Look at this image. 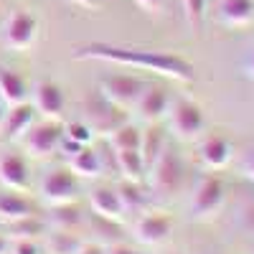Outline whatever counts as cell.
Segmentation results:
<instances>
[{"mask_svg": "<svg viewBox=\"0 0 254 254\" xmlns=\"http://www.w3.org/2000/svg\"><path fill=\"white\" fill-rule=\"evenodd\" d=\"M76 61H107V64H122V66H132V69H145L153 71L158 76L173 79L190 84L196 79L193 64L186 61L178 54H168V51H145V49H125L115 44H102V41H92V44L76 46L71 54Z\"/></svg>", "mask_w": 254, "mask_h": 254, "instance_id": "obj_1", "label": "cell"}, {"mask_svg": "<svg viewBox=\"0 0 254 254\" xmlns=\"http://www.w3.org/2000/svg\"><path fill=\"white\" fill-rule=\"evenodd\" d=\"M226 198V186L216 176H201L193 196H190V216L196 221H206L211 216H216Z\"/></svg>", "mask_w": 254, "mask_h": 254, "instance_id": "obj_2", "label": "cell"}, {"mask_svg": "<svg viewBox=\"0 0 254 254\" xmlns=\"http://www.w3.org/2000/svg\"><path fill=\"white\" fill-rule=\"evenodd\" d=\"M183 181V163L176 150L163 147L160 155L150 163V188L160 196H171L181 188Z\"/></svg>", "mask_w": 254, "mask_h": 254, "instance_id": "obj_3", "label": "cell"}, {"mask_svg": "<svg viewBox=\"0 0 254 254\" xmlns=\"http://www.w3.org/2000/svg\"><path fill=\"white\" fill-rule=\"evenodd\" d=\"M168 127L178 140H196L206 127L203 110L190 99H178L168 110Z\"/></svg>", "mask_w": 254, "mask_h": 254, "instance_id": "obj_4", "label": "cell"}, {"mask_svg": "<svg viewBox=\"0 0 254 254\" xmlns=\"http://www.w3.org/2000/svg\"><path fill=\"white\" fill-rule=\"evenodd\" d=\"M145 89V81L135 79V76H104L99 79V97L104 102H110L112 107H117L120 112L125 110H132L135 107V102L140 99Z\"/></svg>", "mask_w": 254, "mask_h": 254, "instance_id": "obj_5", "label": "cell"}, {"mask_svg": "<svg viewBox=\"0 0 254 254\" xmlns=\"http://www.w3.org/2000/svg\"><path fill=\"white\" fill-rule=\"evenodd\" d=\"M20 140H23V147L31 158H49L64 140V127L56 122H46V125L31 127Z\"/></svg>", "mask_w": 254, "mask_h": 254, "instance_id": "obj_6", "label": "cell"}, {"mask_svg": "<svg viewBox=\"0 0 254 254\" xmlns=\"http://www.w3.org/2000/svg\"><path fill=\"white\" fill-rule=\"evenodd\" d=\"M76 176L71 171H51L41 183V198L51 206L71 203L76 198Z\"/></svg>", "mask_w": 254, "mask_h": 254, "instance_id": "obj_7", "label": "cell"}, {"mask_svg": "<svg viewBox=\"0 0 254 254\" xmlns=\"http://www.w3.org/2000/svg\"><path fill=\"white\" fill-rule=\"evenodd\" d=\"M36 31H38V23L28 10H13L5 23V44L15 51H23L33 44Z\"/></svg>", "mask_w": 254, "mask_h": 254, "instance_id": "obj_8", "label": "cell"}, {"mask_svg": "<svg viewBox=\"0 0 254 254\" xmlns=\"http://www.w3.org/2000/svg\"><path fill=\"white\" fill-rule=\"evenodd\" d=\"M132 110H135L137 117L145 120L147 125H155V122H160V120L168 115V110H171V99H168L165 89H160V87H153V89H147V92L142 89V94H140V99L135 102Z\"/></svg>", "mask_w": 254, "mask_h": 254, "instance_id": "obj_9", "label": "cell"}, {"mask_svg": "<svg viewBox=\"0 0 254 254\" xmlns=\"http://www.w3.org/2000/svg\"><path fill=\"white\" fill-rule=\"evenodd\" d=\"M173 229V221L163 216V214H147V216H140L135 221V237L140 244H147V247H155V244H163L168 239Z\"/></svg>", "mask_w": 254, "mask_h": 254, "instance_id": "obj_10", "label": "cell"}, {"mask_svg": "<svg viewBox=\"0 0 254 254\" xmlns=\"http://www.w3.org/2000/svg\"><path fill=\"white\" fill-rule=\"evenodd\" d=\"M33 110L49 120H59L64 112V92L54 81H38L33 87Z\"/></svg>", "mask_w": 254, "mask_h": 254, "instance_id": "obj_11", "label": "cell"}, {"mask_svg": "<svg viewBox=\"0 0 254 254\" xmlns=\"http://www.w3.org/2000/svg\"><path fill=\"white\" fill-rule=\"evenodd\" d=\"M198 155H201V163L208 168V171H221V168L229 165L231 155H234V147L226 137H208L201 147H198Z\"/></svg>", "mask_w": 254, "mask_h": 254, "instance_id": "obj_12", "label": "cell"}, {"mask_svg": "<svg viewBox=\"0 0 254 254\" xmlns=\"http://www.w3.org/2000/svg\"><path fill=\"white\" fill-rule=\"evenodd\" d=\"M219 20L229 28H247L254 20V3L252 0H221L219 8Z\"/></svg>", "mask_w": 254, "mask_h": 254, "instance_id": "obj_13", "label": "cell"}, {"mask_svg": "<svg viewBox=\"0 0 254 254\" xmlns=\"http://www.w3.org/2000/svg\"><path fill=\"white\" fill-rule=\"evenodd\" d=\"M89 203H92V211H94L99 219L120 221V219L125 216L122 201H120V196H117V190H112V188H97V190H92Z\"/></svg>", "mask_w": 254, "mask_h": 254, "instance_id": "obj_14", "label": "cell"}, {"mask_svg": "<svg viewBox=\"0 0 254 254\" xmlns=\"http://www.w3.org/2000/svg\"><path fill=\"white\" fill-rule=\"evenodd\" d=\"M0 183L10 190H26L28 188V165L18 155L0 158Z\"/></svg>", "mask_w": 254, "mask_h": 254, "instance_id": "obj_15", "label": "cell"}, {"mask_svg": "<svg viewBox=\"0 0 254 254\" xmlns=\"http://www.w3.org/2000/svg\"><path fill=\"white\" fill-rule=\"evenodd\" d=\"M26 97H28V87H26L23 76L0 66V99L10 104V107H15V104H23Z\"/></svg>", "mask_w": 254, "mask_h": 254, "instance_id": "obj_16", "label": "cell"}, {"mask_svg": "<svg viewBox=\"0 0 254 254\" xmlns=\"http://www.w3.org/2000/svg\"><path fill=\"white\" fill-rule=\"evenodd\" d=\"M69 171L79 178H97L102 173V158L89 145H84L69 158Z\"/></svg>", "mask_w": 254, "mask_h": 254, "instance_id": "obj_17", "label": "cell"}, {"mask_svg": "<svg viewBox=\"0 0 254 254\" xmlns=\"http://www.w3.org/2000/svg\"><path fill=\"white\" fill-rule=\"evenodd\" d=\"M33 107L31 104H15V107H10L8 112V120H5V137L8 140H18L23 137L31 127H33Z\"/></svg>", "mask_w": 254, "mask_h": 254, "instance_id": "obj_18", "label": "cell"}, {"mask_svg": "<svg viewBox=\"0 0 254 254\" xmlns=\"http://www.w3.org/2000/svg\"><path fill=\"white\" fill-rule=\"evenodd\" d=\"M33 216V206L15 193H0V221L3 224H15Z\"/></svg>", "mask_w": 254, "mask_h": 254, "instance_id": "obj_19", "label": "cell"}, {"mask_svg": "<svg viewBox=\"0 0 254 254\" xmlns=\"http://www.w3.org/2000/svg\"><path fill=\"white\" fill-rule=\"evenodd\" d=\"M115 168L122 173L125 181L140 183L145 178V160L140 150H117L115 153Z\"/></svg>", "mask_w": 254, "mask_h": 254, "instance_id": "obj_20", "label": "cell"}, {"mask_svg": "<svg viewBox=\"0 0 254 254\" xmlns=\"http://www.w3.org/2000/svg\"><path fill=\"white\" fill-rule=\"evenodd\" d=\"M140 142H142V132L132 125H120L110 132L107 137V147L112 153L117 150H140Z\"/></svg>", "mask_w": 254, "mask_h": 254, "instance_id": "obj_21", "label": "cell"}, {"mask_svg": "<svg viewBox=\"0 0 254 254\" xmlns=\"http://www.w3.org/2000/svg\"><path fill=\"white\" fill-rule=\"evenodd\" d=\"M46 221L54 231H74L81 224V214L71 203H61V206H51Z\"/></svg>", "mask_w": 254, "mask_h": 254, "instance_id": "obj_22", "label": "cell"}, {"mask_svg": "<svg viewBox=\"0 0 254 254\" xmlns=\"http://www.w3.org/2000/svg\"><path fill=\"white\" fill-rule=\"evenodd\" d=\"M49 254H76L81 249V239L74 237L71 231H54L46 239Z\"/></svg>", "mask_w": 254, "mask_h": 254, "instance_id": "obj_23", "label": "cell"}, {"mask_svg": "<svg viewBox=\"0 0 254 254\" xmlns=\"http://www.w3.org/2000/svg\"><path fill=\"white\" fill-rule=\"evenodd\" d=\"M117 196L122 201L125 214H132V211H140L145 206V193L140 190V183L132 181H122V186L117 188Z\"/></svg>", "mask_w": 254, "mask_h": 254, "instance_id": "obj_24", "label": "cell"}, {"mask_svg": "<svg viewBox=\"0 0 254 254\" xmlns=\"http://www.w3.org/2000/svg\"><path fill=\"white\" fill-rule=\"evenodd\" d=\"M163 147H165V137H163V132L158 130V127H150V130L145 132L142 142H140V155H142V160H145V168H150V163L160 155Z\"/></svg>", "mask_w": 254, "mask_h": 254, "instance_id": "obj_25", "label": "cell"}, {"mask_svg": "<svg viewBox=\"0 0 254 254\" xmlns=\"http://www.w3.org/2000/svg\"><path fill=\"white\" fill-rule=\"evenodd\" d=\"M38 234H44V224H41L36 216L15 221V224H8V237L13 242H18V239H36Z\"/></svg>", "mask_w": 254, "mask_h": 254, "instance_id": "obj_26", "label": "cell"}, {"mask_svg": "<svg viewBox=\"0 0 254 254\" xmlns=\"http://www.w3.org/2000/svg\"><path fill=\"white\" fill-rule=\"evenodd\" d=\"M181 8H183V18L190 26V31L198 33L206 20V0H181Z\"/></svg>", "mask_w": 254, "mask_h": 254, "instance_id": "obj_27", "label": "cell"}, {"mask_svg": "<svg viewBox=\"0 0 254 254\" xmlns=\"http://www.w3.org/2000/svg\"><path fill=\"white\" fill-rule=\"evenodd\" d=\"M64 135H66L69 140H74V142H79V145H89L92 137H94L92 127H89V125H84V122H71V125H66Z\"/></svg>", "mask_w": 254, "mask_h": 254, "instance_id": "obj_28", "label": "cell"}, {"mask_svg": "<svg viewBox=\"0 0 254 254\" xmlns=\"http://www.w3.org/2000/svg\"><path fill=\"white\" fill-rule=\"evenodd\" d=\"M10 252L13 254H41V247L36 244V239H18Z\"/></svg>", "mask_w": 254, "mask_h": 254, "instance_id": "obj_29", "label": "cell"}, {"mask_svg": "<svg viewBox=\"0 0 254 254\" xmlns=\"http://www.w3.org/2000/svg\"><path fill=\"white\" fill-rule=\"evenodd\" d=\"M242 173H244V176L254 183V150L244 155V160H242Z\"/></svg>", "mask_w": 254, "mask_h": 254, "instance_id": "obj_30", "label": "cell"}, {"mask_svg": "<svg viewBox=\"0 0 254 254\" xmlns=\"http://www.w3.org/2000/svg\"><path fill=\"white\" fill-rule=\"evenodd\" d=\"M244 74H247V79L254 84V46L249 49V54H247V59H244Z\"/></svg>", "mask_w": 254, "mask_h": 254, "instance_id": "obj_31", "label": "cell"}, {"mask_svg": "<svg viewBox=\"0 0 254 254\" xmlns=\"http://www.w3.org/2000/svg\"><path fill=\"white\" fill-rule=\"evenodd\" d=\"M135 3H137L145 13H158L160 5H163V0H135Z\"/></svg>", "mask_w": 254, "mask_h": 254, "instance_id": "obj_32", "label": "cell"}, {"mask_svg": "<svg viewBox=\"0 0 254 254\" xmlns=\"http://www.w3.org/2000/svg\"><path fill=\"white\" fill-rule=\"evenodd\" d=\"M242 224H244V229L249 231V234H254V203L242 214Z\"/></svg>", "mask_w": 254, "mask_h": 254, "instance_id": "obj_33", "label": "cell"}, {"mask_svg": "<svg viewBox=\"0 0 254 254\" xmlns=\"http://www.w3.org/2000/svg\"><path fill=\"white\" fill-rule=\"evenodd\" d=\"M76 254H107V249L99 247V244H81V249Z\"/></svg>", "mask_w": 254, "mask_h": 254, "instance_id": "obj_34", "label": "cell"}, {"mask_svg": "<svg viewBox=\"0 0 254 254\" xmlns=\"http://www.w3.org/2000/svg\"><path fill=\"white\" fill-rule=\"evenodd\" d=\"M107 254H140V252L132 249V247H125V244H115V247L107 249Z\"/></svg>", "mask_w": 254, "mask_h": 254, "instance_id": "obj_35", "label": "cell"}, {"mask_svg": "<svg viewBox=\"0 0 254 254\" xmlns=\"http://www.w3.org/2000/svg\"><path fill=\"white\" fill-rule=\"evenodd\" d=\"M66 3L81 5V8H87V10H97L99 8V0H66Z\"/></svg>", "mask_w": 254, "mask_h": 254, "instance_id": "obj_36", "label": "cell"}, {"mask_svg": "<svg viewBox=\"0 0 254 254\" xmlns=\"http://www.w3.org/2000/svg\"><path fill=\"white\" fill-rule=\"evenodd\" d=\"M5 249H8V242H5L3 237H0V254H5Z\"/></svg>", "mask_w": 254, "mask_h": 254, "instance_id": "obj_37", "label": "cell"}, {"mask_svg": "<svg viewBox=\"0 0 254 254\" xmlns=\"http://www.w3.org/2000/svg\"><path fill=\"white\" fill-rule=\"evenodd\" d=\"M0 120H3V99H0Z\"/></svg>", "mask_w": 254, "mask_h": 254, "instance_id": "obj_38", "label": "cell"}]
</instances>
